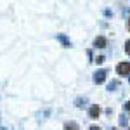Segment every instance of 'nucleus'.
<instances>
[{
	"label": "nucleus",
	"mask_w": 130,
	"mask_h": 130,
	"mask_svg": "<svg viewBox=\"0 0 130 130\" xmlns=\"http://www.w3.org/2000/svg\"><path fill=\"white\" fill-rule=\"evenodd\" d=\"M64 128L66 130H80V127H78V123H75V121H68V123L64 125Z\"/></svg>",
	"instance_id": "39448f33"
},
{
	"label": "nucleus",
	"mask_w": 130,
	"mask_h": 130,
	"mask_svg": "<svg viewBox=\"0 0 130 130\" xmlns=\"http://www.w3.org/2000/svg\"><path fill=\"white\" fill-rule=\"evenodd\" d=\"M99 115H101V108L97 106V104L90 106V109H89V116L92 118V120H97V118H99Z\"/></svg>",
	"instance_id": "f03ea898"
},
{
	"label": "nucleus",
	"mask_w": 130,
	"mask_h": 130,
	"mask_svg": "<svg viewBox=\"0 0 130 130\" xmlns=\"http://www.w3.org/2000/svg\"><path fill=\"white\" fill-rule=\"evenodd\" d=\"M116 73L120 76H128L130 75V62H120L116 66Z\"/></svg>",
	"instance_id": "f257e3e1"
},
{
	"label": "nucleus",
	"mask_w": 130,
	"mask_h": 130,
	"mask_svg": "<svg viewBox=\"0 0 130 130\" xmlns=\"http://www.w3.org/2000/svg\"><path fill=\"white\" fill-rule=\"evenodd\" d=\"M128 130H130V128H128Z\"/></svg>",
	"instance_id": "9d476101"
},
{
	"label": "nucleus",
	"mask_w": 130,
	"mask_h": 130,
	"mask_svg": "<svg viewBox=\"0 0 130 130\" xmlns=\"http://www.w3.org/2000/svg\"><path fill=\"white\" fill-rule=\"evenodd\" d=\"M104 80H106V71H104V70L97 71L95 76H94V82H95V83H102Z\"/></svg>",
	"instance_id": "7ed1b4c3"
},
{
	"label": "nucleus",
	"mask_w": 130,
	"mask_h": 130,
	"mask_svg": "<svg viewBox=\"0 0 130 130\" xmlns=\"http://www.w3.org/2000/svg\"><path fill=\"white\" fill-rule=\"evenodd\" d=\"M90 130H101L99 127H95V125H92V127H90Z\"/></svg>",
	"instance_id": "0eeeda50"
},
{
	"label": "nucleus",
	"mask_w": 130,
	"mask_h": 130,
	"mask_svg": "<svg viewBox=\"0 0 130 130\" xmlns=\"http://www.w3.org/2000/svg\"><path fill=\"white\" fill-rule=\"evenodd\" d=\"M125 109H127V111H130V102L127 104V106H125Z\"/></svg>",
	"instance_id": "6e6552de"
},
{
	"label": "nucleus",
	"mask_w": 130,
	"mask_h": 130,
	"mask_svg": "<svg viewBox=\"0 0 130 130\" xmlns=\"http://www.w3.org/2000/svg\"><path fill=\"white\" fill-rule=\"evenodd\" d=\"M125 52H127V54L130 56V40H127V42H125Z\"/></svg>",
	"instance_id": "423d86ee"
},
{
	"label": "nucleus",
	"mask_w": 130,
	"mask_h": 130,
	"mask_svg": "<svg viewBox=\"0 0 130 130\" xmlns=\"http://www.w3.org/2000/svg\"><path fill=\"white\" fill-rule=\"evenodd\" d=\"M106 43H108V40H106L104 37H97L95 42H94V45H95L97 49H104V47H106Z\"/></svg>",
	"instance_id": "20e7f679"
},
{
	"label": "nucleus",
	"mask_w": 130,
	"mask_h": 130,
	"mask_svg": "<svg viewBox=\"0 0 130 130\" xmlns=\"http://www.w3.org/2000/svg\"><path fill=\"white\" fill-rule=\"evenodd\" d=\"M128 31H130V19H128Z\"/></svg>",
	"instance_id": "1a4fd4ad"
}]
</instances>
